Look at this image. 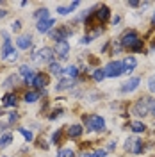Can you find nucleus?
<instances>
[{
    "label": "nucleus",
    "instance_id": "a211bd4d",
    "mask_svg": "<svg viewBox=\"0 0 155 157\" xmlns=\"http://www.w3.org/2000/svg\"><path fill=\"white\" fill-rule=\"evenodd\" d=\"M128 127H130V130H132L134 134H143V132L146 130V125L143 123V121H139V120L130 121V123H128Z\"/></svg>",
    "mask_w": 155,
    "mask_h": 157
},
{
    "label": "nucleus",
    "instance_id": "5701e85b",
    "mask_svg": "<svg viewBox=\"0 0 155 157\" xmlns=\"http://www.w3.org/2000/svg\"><path fill=\"white\" fill-rule=\"evenodd\" d=\"M11 143H13V134H11V132H6V134L0 136V148L9 147Z\"/></svg>",
    "mask_w": 155,
    "mask_h": 157
},
{
    "label": "nucleus",
    "instance_id": "412c9836",
    "mask_svg": "<svg viewBox=\"0 0 155 157\" xmlns=\"http://www.w3.org/2000/svg\"><path fill=\"white\" fill-rule=\"evenodd\" d=\"M39 98H41V93H39V91H27V93L23 95V100H25L27 104H34V102H38Z\"/></svg>",
    "mask_w": 155,
    "mask_h": 157
},
{
    "label": "nucleus",
    "instance_id": "f03ea898",
    "mask_svg": "<svg viewBox=\"0 0 155 157\" xmlns=\"http://www.w3.org/2000/svg\"><path fill=\"white\" fill-rule=\"evenodd\" d=\"M150 97H141L136 100V104H134V107H132V114H136L139 118H145L150 114Z\"/></svg>",
    "mask_w": 155,
    "mask_h": 157
},
{
    "label": "nucleus",
    "instance_id": "9b49d317",
    "mask_svg": "<svg viewBox=\"0 0 155 157\" xmlns=\"http://www.w3.org/2000/svg\"><path fill=\"white\" fill-rule=\"evenodd\" d=\"M82 132H84V127H82L80 123H73V125L66 127V134H68V137H71V139L80 137L82 136Z\"/></svg>",
    "mask_w": 155,
    "mask_h": 157
},
{
    "label": "nucleus",
    "instance_id": "c85d7f7f",
    "mask_svg": "<svg viewBox=\"0 0 155 157\" xmlns=\"http://www.w3.org/2000/svg\"><path fill=\"white\" fill-rule=\"evenodd\" d=\"M62 132H64V130H62V128H59V130H55V132L52 134V139H50V141H52V145H59V143H61V139H62Z\"/></svg>",
    "mask_w": 155,
    "mask_h": 157
},
{
    "label": "nucleus",
    "instance_id": "6e6552de",
    "mask_svg": "<svg viewBox=\"0 0 155 157\" xmlns=\"http://www.w3.org/2000/svg\"><path fill=\"white\" fill-rule=\"evenodd\" d=\"M95 16H96L98 23H105V21H109V18H111V9L107 7L105 4H102L98 9H95Z\"/></svg>",
    "mask_w": 155,
    "mask_h": 157
},
{
    "label": "nucleus",
    "instance_id": "b1692460",
    "mask_svg": "<svg viewBox=\"0 0 155 157\" xmlns=\"http://www.w3.org/2000/svg\"><path fill=\"white\" fill-rule=\"evenodd\" d=\"M48 70H50V73L52 75H62V66L59 64V63H50V66H48Z\"/></svg>",
    "mask_w": 155,
    "mask_h": 157
},
{
    "label": "nucleus",
    "instance_id": "37998d69",
    "mask_svg": "<svg viewBox=\"0 0 155 157\" xmlns=\"http://www.w3.org/2000/svg\"><path fill=\"white\" fill-rule=\"evenodd\" d=\"M114 148H116V141H111V143H109V147L105 148L107 152H111V150H114Z\"/></svg>",
    "mask_w": 155,
    "mask_h": 157
},
{
    "label": "nucleus",
    "instance_id": "393cba45",
    "mask_svg": "<svg viewBox=\"0 0 155 157\" xmlns=\"http://www.w3.org/2000/svg\"><path fill=\"white\" fill-rule=\"evenodd\" d=\"M104 78H105V71H104L102 68L93 70V80H95V82H102Z\"/></svg>",
    "mask_w": 155,
    "mask_h": 157
},
{
    "label": "nucleus",
    "instance_id": "1a4fd4ad",
    "mask_svg": "<svg viewBox=\"0 0 155 157\" xmlns=\"http://www.w3.org/2000/svg\"><path fill=\"white\" fill-rule=\"evenodd\" d=\"M54 57H55V52L50 47H45V48L38 50V61H45V63H54Z\"/></svg>",
    "mask_w": 155,
    "mask_h": 157
},
{
    "label": "nucleus",
    "instance_id": "4be33fe9",
    "mask_svg": "<svg viewBox=\"0 0 155 157\" xmlns=\"http://www.w3.org/2000/svg\"><path fill=\"white\" fill-rule=\"evenodd\" d=\"M107 150L105 148H100V150H95V152H82L80 157H105Z\"/></svg>",
    "mask_w": 155,
    "mask_h": 157
},
{
    "label": "nucleus",
    "instance_id": "6ab92c4d",
    "mask_svg": "<svg viewBox=\"0 0 155 157\" xmlns=\"http://www.w3.org/2000/svg\"><path fill=\"white\" fill-rule=\"evenodd\" d=\"M16 95L14 93H6L4 98H2V104H4V107H14L16 105Z\"/></svg>",
    "mask_w": 155,
    "mask_h": 157
},
{
    "label": "nucleus",
    "instance_id": "ddd939ff",
    "mask_svg": "<svg viewBox=\"0 0 155 157\" xmlns=\"http://www.w3.org/2000/svg\"><path fill=\"white\" fill-rule=\"evenodd\" d=\"M121 63H123V73H132V71L136 70V66H137V59L132 57V56L125 57Z\"/></svg>",
    "mask_w": 155,
    "mask_h": 157
},
{
    "label": "nucleus",
    "instance_id": "39448f33",
    "mask_svg": "<svg viewBox=\"0 0 155 157\" xmlns=\"http://www.w3.org/2000/svg\"><path fill=\"white\" fill-rule=\"evenodd\" d=\"M48 34L55 39V43H57V41H66V39L73 34V30L70 29L68 25H62V27H57L55 30H50Z\"/></svg>",
    "mask_w": 155,
    "mask_h": 157
},
{
    "label": "nucleus",
    "instance_id": "473e14b6",
    "mask_svg": "<svg viewBox=\"0 0 155 157\" xmlns=\"http://www.w3.org/2000/svg\"><path fill=\"white\" fill-rule=\"evenodd\" d=\"M20 120V114L18 113H9V121H7V125H13V123H16Z\"/></svg>",
    "mask_w": 155,
    "mask_h": 157
},
{
    "label": "nucleus",
    "instance_id": "9d476101",
    "mask_svg": "<svg viewBox=\"0 0 155 157\" xmlns=\"http://www.w3.org/2000/svg\"><path fill=\"white\" fill-rule=\"evenodd\" d=\"M32 86L38 89H45L48 86V75H45V73H36L34 75V80H32Z\"/></svg>",
    "mask_w": 155,
    "mask_h": 157
},
{
    "label": "nucleus",
    "instance_id": "0eeeda50",
    "mask_svg": "<svg viewBox=\"0 0 155 157\" xmlns=\"http://www.w3.org/2000/svg\"><path fill=\"white\" fill-rule=\"evenodd\" d=\"M54 52H55V56H59V59H68V56H70V43L68 41H57Z\"/></svg>",
    "mask_w": 155,
    "mask_h": 157
},
{
    "label": "nucleus",
    "instance_id": "cd10ccee",
    "mask_svg": "<svg viewBox=\"0 0 155 157\" xmlns=\"http://www.w3.org/2000/svg\"><path fill=\"white\" fill-rule=\"evenodd\" d=\"M18 132H20V134H21L23 137H25V141H27V143L34 141V134H32L30 130H27V128H23V127H20V128H18Z\"/></svg>",
    "mask_w": 155,
    "mask_h": 157
},
{
    "label": "nucleus",
    "instance_id": "7ed1b4c3",
    "mask_svg": "<svg viewBox=\"0 0 155 157\" xmlns=\"http://www.w3.org/2000/svg\"><path fill=\"white\" fill-rule=\"evenodd\" d=\"M137 41H141V36H139V32L134 29H130V30H127L125 34L121 36V39H119V45L123 47V48H132L134 45H136Z\"/></svg>",
    "mask_w": 155,
    "mask_h": 157
},
{
    "label": "nucleus",
    "instance_id": "ea45409f",
    "mask_svg": "<svg viewBox=\"0 0 155 157\" xmlns=\"http://www.w3.org/2000/svg\"><path fill=\"white\" fill-rule=\"evenodd\" d=\"M150 114H153L155 116V98L150 100Z\"/></svg>",
    "mask_w": 155,
    "mask_h": 157
},
{
    "label": "nucleus",
    "instance_id": "c756f323",
    "mask_svg": "<svg viewBox=\"0 0 155 157\" xmlns=\"http://www.w3.org/2000/svg\"><path fill=\"white\" fill-rule=\"evenodd\" d=\"M20 75L25 78V77H29V75H32V70H30L29 64H21L20 66Z\"/></svg>",
    "mask_w": 155,
    "mask_h": 157
},
{
    "label": "nucleus",
    "instance_id": "aec40b11",
    "mask_svg": "<svg viewBox=\"0 0 155 157\" xmlns=\"http://www.w3.org/2000/svg\"><path fill=\"white\" fill-rule=\"evenodd\" d=\"M62 75H66V78H73V80H77L78 78V68L75 64H70L66 70H62Z\"/></svg>",
    "mask_w": 155,
    "mask_h": 157
},
{
    "label": "nucleus",
    "instance_id": "f704fd0d",
    "mask_svg": "<svg viewBox=\"0 0 155 157\" xmlns=\"http://www.w3.org/2000/svg\"><path fill=\"white\" fill-rule=\"evenodd\" d=\"M18 57H20V56H18V52H16V50H13V52H11L9 56H7V59H6V61H7V63H14V61H16Z\"/></svg>",
    "mask_w": 155,
    "mask_h": 157
},
{
    "label": "nucleus",
    "instance_id": "2eb2a0df",
    "mask_svg": "<svg viewBox=\"0 0 155 157\" xmlns=\"http://www.w3.org/2000/svg\"><path fill=\"white\" fill-rule=\"evenodd\" d=\"M75 82L77 80H73V78H61L57 84H55V91H64V89H71L75 86Z\"/></svg>",
    "mask_w": 155,
    "mask_h": 157
},
{
    "label": "nucleus",
    "instance_id": "f8f14e48",
    "mask_svg": "<svg viewBox=\"0 0 155 157\" xmlns=\"http://www.w3.org/2000/svg\"><path fill=\"white\" fill-rule=\"evenodd\" d=\"M16 45H18V48H21V50H29L30 47H32V36H30V34H21V36H18Z\"/></svg>",
    "mask_w": 155,
    "mask_h": 157
},
{
    "label": "nucleus",
    "instance_id": "e433bc0d",
    "mask_svg": "<svg viewBox=\"0 0 155 157\" xmlns=\"http://www.w3.org/2000/svg\"><path fill=\"white\" fill-rule=\"evenodd\" d=\"M11 29H13V32H18V30L21 29V21H20V20H14V21L11 23Z\"/></svg>",
    "mask_w": 155,
    "mask_h": 157
},
{
    "label": "nucleus",
    "instance_id": "2f4dec72",
    "mask_svg": "<svg viewBox=\"0 0 155 157\" xmlns=\"http://www.w3.org/2000/svg\"><path fill=\"white\" fill-rule=\"evenodd\" d=\"M62 113H64V111H62L61 107H59V109H54V111H52V114H48V120H55V118L62 116Z\"/></svg>",
    "mask_w": 155,
    "mask_h": 157
},
{
    "label": "nucleus",
    "instance_id": "c9c22d12",
    "mask_svg": "<svg viewBox=\"0 0 155 157\" xmlns=\"http://www.w3.org/2000/svg\"><path fill=\"white\" fill-rule=\"evenodd\" d=\"M61 157H75V152H73L71 148H64V150L61 152Z\"/></svg>",
    "mask_w": 155,
    "mask_h": 157
},
{
    "label": "nucleus",
    "instance_id": "a878e982",
    "mask_svg": "<svg viewBox=\"0 0 155 157\" xmlns=\"http://www.w3.org/2000/svg\"><path fill=\"white\" fill-rule=\"evenodd\" d=\"M34 18H38L39 21H41V20H48V18H50L48 9H47V7H43V9H38L36 13H34Z\"/></svg>",
    "mask_w": 155,
    "mask_h": 157
},
{
    "label": "nucleus",
    "instance_id": "f3484780",
    "mask_svg": "<svg viewBox=\"0 0 155 157\" xmlns=\"http://www.w3.org/2000/svg\"><path fill=\"white\" fill-rule=\"evenodd\" d=\"M78 6H80L78 2H71L70 6H66V7H64V6H59V7H57V13H59V14H62V16H68L70 13H73V11L77 9Z\"/></svg>",
    "mask_w": 155,
    "mask_h": 157
},
{
    "label": "nucleus",
    "instance_id": "bb28decb",
    "mask_svg": "<svg viewBox=\"0 0 155 157\" xmlns=\"http://www.w3.org/2000/svg\"><path fill=\"white\" fill-rule=\"evenodd\" d=\"M16 82H18V75H14V73H13V75H9V77L4 80V84H2V86H4V88H13Z\"/></svg>",
    "mask_w": 155,
    "mask_h": 157
},
{
    "label": "nucleus",
    "instance_id": "4468645a",
    "mask_svg": "<svg viewBox=\"0 0 155 157\" xmlns=\"http://www.w3.org/2000/svg\"><path fill=\"white\" fill-rule=\"evenodd\" d=\"M54 25H55V20L48 18V20H41V21H38V25H36V27H38V32L43 34V32H50V29H52Z\"/></svg>",
    "mask_w": 155,
    "mask_h": 157
},
{
    "label": "nucleus",
    "instance_id": "dca6fc26",
    "mask_svg": "<svg viewBox=\"0 0 155 157\" xmlns=\"http://www.w3.org/2000/svg\"><path fill=\"white\" fill-rule=\"evenodd\" d=\"M14 50V47H13V43H11V39H6L4 41V45H2V48H0V59H7V56H9L11 52Z\"/></svg>",
    "mask_w": 155,
    "mask_h": 157
},
{
    "label": "nucleus",
    "instance_id": "72a5a7b5",
    "mask_svg": "<svg viewBox=\"0 0 155 157\" xmlns=\"http://www.w3.org/2000/svg\"><path fill=\"white\" fill-rule=\"evenodd\" d=\"M148 89H150L152 93H155V73L148 78Z\"/></svg>",
    "mask_w": 155,
    "mask_h": 157
},
{
    "label": "nucleus",
    "instance_id": "58836bf2",
    "mask_svg": "<svg viewBox=\"0 0 155 157\" xmlns=\"http://www.w3.org/2000/svg\"><path fill=\"white\" fill-rule=\"evenodd\" d=\"M91 41H93V38H91V36L87 34V36H84V38L80 39V45H89Z\"/></svg>",
    "mask_w": 155,
    "mask_h": 157
},
{
    "label": "nucleus",
    "instance_id": "f257e3e1",
    "mask_svg": "<svg viewBox=\"0 0 155 157\" xmlns=\"http://www.w3.org/2000/svg\"><path fill=\"white\" fill-rule=\"evenodd\" d=\"M82 120H84L86 127L93 132H104L105 130V120L100 114H84Z\"/></svg>",
    "mask_w": 155,
    "mask_h": 157
},
{
    "label": "nucleus",
    "instance_id": "423d86ee",
    "mask_svg": "<svg viewBox=\"0 0 155 157\" xmlns=\"http://www.w3.org/2000/svg\"><path fill=\"white\" fill-rule=\"evenodd\" d=\"M139 84H141V77H130L127 82L121 84L119 91H121V93H132V91H136V89L139 88Z\"/></svg>",
    "mask_w": 155,
    "mask_h": 157
},
{
    "label": "nucleus",
    "instance_id": "79ce46f5",
    "mask_svg": "<svg viewBox=\"0 0 155 157\" xmlns=\"http://www.w3.org/2000/svg\"><path fill=\"white\" fill-rule=\"evenodd\" d=\"M128 7H141V2H136V0H132V2H128Z\"/></svg>",
    "mask_w": 155,
    "mask_h": 157
},
{
    "label": "nucleus",
    "instance_id": "a18cd8bd",
    "mask_svg": "<svg viewBox=\"0 0 155 157\" xmlns=\"http://www.w3.org/2000/svg\"><path fill=\"white\" fill-rule=\"evenodd\" d=\"M112 23H114V25H118V23H119V16H114V18H112Z\"/></svg>",
    "mask_w": 155,
    "mask_h": 157
},
{
    "label": "nucleus",
    "instance_id": "c03bdc74",
    "mask_svg": "<svg viewBox=\"0 0 155 157\" xmlns=\"http://www.w3.org/2000/svg\"><path fill=\"white\" fill-rule=\"evenodd\" d=\"M6 16H7V11H6V9H0V20L6 18Z\"/></svg>",
    "mask_w": 155,
    "mask_h": 157
},
{
    "label": "nucleus",
    "instance_id": "20e7f679",
    "mask_svg": "<svg viewBox=\"0 0 155 157\" xmlns=\"http://www.w3.org/2000/svg\"><path fill=\"white\" fill-rule=\"evenodd\" d=\"M104 71H105V77L116 78L119 75H123V63L121 61H111L105 68H104Z\"/></svg>",
    "mask_w": 155,
    "mask_h": 157
},
{
    "label": "nucleus",
    "instance_id": "4c0bfd02",
    "mask_svg": "<svg viewBox=\"0 0 155 157\" xmlns=\"http://www.w3.org/2000/svg\"><path fill=\"white\" fill-rule=\"evenodd\" d=\"M123 50V47L119 45V41H114L112 43V54H118V52H121Z\"/></svg>",
    "mask_w": 155,
    "mask_h": 157
},
{
    "label": "nucleus",
    "instance_id": "7c9ffc66",
    "mask_svg": "<svg viewBox=\"0 0 155 157\" xmlns=\"http://www.w3.org/2000/svg\"><path fill=\"white\" fill-rule=\"evenodd\" d=\"M143 48H145V41L141 39V41H137V43L130 50H132V52H136V54H139V52H143Z\"/></svg>",
    "mask_w": 155,
    "mask_h": 157
},
{
    "label": "nucleus",
    "instance_id": "49530a36",
    "mask_svg": "<svg viewBox=\"0 0 155 157\" xmlns=\"http://www.w3.org/2000/svg\"><path fill=\"white\" fill-rule=\"evenodd\" d=\"M152 27H155V13H153V16H152Z\"/></svg>",
    "mask_w": 155,
    "mask_h": 157
},
{
    "label": "nucleus",
    "instance_id": "a19ab883",
    "mask_svg": "<svg viewBox=\"0 0 155 157\" xmlns=\"http://www.w3.org/2000/svg\"><path fill=\"white\" fill-rule=\"evenodd\" d=\"M38 145H39L41 148H43V150H48V143H45V139H39Z\"/></svg>",
    "mask_w": 155,
    "mask_h": 157
}]
</instances>
